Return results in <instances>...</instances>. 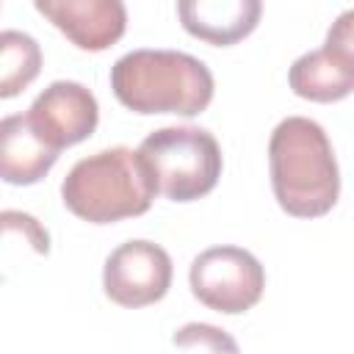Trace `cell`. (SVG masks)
<instances>
[{"label":"cell","instance_id":"obj_10","mask_svg":"<svg viewBox=\"0 0 354 354\" xmlns=\"http://www.w3.org/2000/svg\"><path fill=\"white\" fill-rule=\"evenodd\" d=\"M58 160L53 149L28 122L25 113L6 116L0 122V174L8 185L39 183Z\"/></svg>","mask_w":354,"mask_h":354},{"label":"cell","instance_id":"obj_2","mask_svg":"<svg viewBox=\"0 0 354 354\" xmlns=\"http://www.w3.org/2000/svg\"><path fill=\"white\" fill-rule=\"evenodd\" d=\"M111 88L133 113L196 116L213 100V75L180 50H133L111 66Z\"/></svg>","mask_w":354,"mask_h":354},{"label":"cell","instance_id":"obj_5","mask_svg":"<svg viewBox=\"0 0 354 354\" xmlns=\"http://www.w3.org/2000/svg\"><path fill=\"white\" fill-rule=\"evenodd\" d=\"M191 293L210 310L238 315L252 310L266 288L260 260L241 246H210L194 257L188 271Z\"/></svg>","mask_w":354,"mask_h":354},{"label":"cell","instance_id":"obj_1","mask_svg":"<svg viewBox=\"0 0 354 354\" xmlns=\"http://www.w3.org/2000/svg\"><path fill=\"white\" fill-rule=\"evenodd\" d=\"M271 188L279 207L296 218L329 213L340 196V171L324 127L307 116L282 119L268 138Z\"/></svg>","mask_w":354,"mask_h":354},{"label":"cell","instance_id":"obj_9","mask_svg":"<svg viewBox=\"0 0 354 354\" xmlns=\"http://www.w3.org/2000/svg\"><path fill=\"white\" fill-rule=\"evenodd\" d=\"M260 0H188L177 3V14L183 28L213 44V47H230L249 36L260 19Z\"/></svg>","mask_w":354,"mask_h":354},{"label":"cell","instance_id":"obj_14","mask_svg":"<svg viewBox=\"0 0 354 354\" xmlns=\"http://www.w3.org/2000/svg\"><path fill=\"white\" fill-rule=\"evenodd\" d=\"M324 50L348 72H354V8L343 11L326 30Z\"/></svg>","mask_w":354,"mask_h":354},{"label":"cell","instance_id":"obj_7","mask_svg":"<svg viewBox=\"0 0 354 354\" xmlns=\"http://www.w3.org/2000/svg\"><path fill=\"white\" fill-rule=\"evenodd\" d=\"M30 127L53 147L64 149L72 144L86 141L100 122L97 97L75 80H55L50 83L28 108Z\"/></svg>","mask_w":354,"mask_h":354},{"label":"cell","instance_id":"obj_3","mask_svg":"<svg viewBox=\"0 0 354 354\" xmlns=\"http://www.w3.org/2000/svg\"><path fill=\"white\" fill-rule=\"evenodd\" d=\"M155 183L138 149L111 147L77 160L61 183L64 205L88 224H113L149 210Z\"/></svg>","mask_w":354,"mask_h":354},{"label":"cell","instance_id":"obj_8","mask_svg":"<svg viewBox=\"0 0 354 354\" xmlns=\"http://www.w3.org/2000/svg\"><path fill=\"white\" fill-rule=\"evenodd\" d=\"M44 14L75 47L100 53L116 44L127 25L124 3L119 0H36Z\"/></svg>","mask_w":354,"mask_h":354},{"label":"cell","instance_id":"obj_4","mask_svg":"<svg viewBox=\"0 0 354 354\" xmlns=\"http://www.w3.org/2000/svg\"><path fill=\"white\" fill-rule=\"evenodd\" d=\"M155 191L171 202H194L210 194L221 177V149L213 133L202 127H160L141 147Z\"/></svg>","mask_w":354,"mask_h":354},{"label":"cell","instance_id":"obj_12","mask_svg":"<svg viewBox=\"0 0 354 354\" xmlns=\"http://www.w3.org/2000/svg\"><path fill=\"white\" fill-rule=\"evenodd\" d=\"M41 69V50L33 36L22 30L0 33V97L19 94Z\"/></svg>","mask_w":354,"mask_h":354},{"label":"cell","instance_id":"obj_13","mask_svg":"<svg viewBox=\"0 0 354 354\" xmlns=\"http://www.w3.org/2000/svg\"><path fill=\"white\" fill-rule=\"evenodd\" d=\"M174 346H207L213 354H241L238 343L218 326L210 324H185L174 332Z\"/></svg>","mask_w":354,"mask_h":354},{"label":"cell","instance_id":"obj_6","mask_svg":"<svg viewBox=\"0 0 354 354\" xmlns=\"http://www.w3.org/2000/svg\"><path fill=\"white\" fill-rule=\"evenodd\" d=\"M171 285V257L152 241H127L116 246L102 268V288L119 307H147L166 296Z\"/></svg>","mask_w":354,"mask_h":354},{"label":"cell","instance_id":"obj_11","mask_svg":"<svg viewBox=\"0 0 354 354\" xmlns=\"http://www.w3.org/2000/svg\"><path fill=\"white\" fill-rule=\"evenodd\" d=\"M290 91L313 102H337L354 91V72L340 66L324 47L299 55L288 69Z\"/></svg>","mask_w":354,"mask_h":354}]
</instances>
